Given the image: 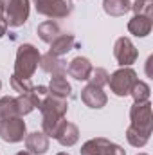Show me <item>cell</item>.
Wrapping results in <instances>:
<instances>
[{"mask_svg": "<svg viewBox=\"0 0 153 155\" xmlns=\"http://www.w3.org/2000/svg\"><path fill=\"white\" fill-rule=\"evenodd\" d=\"M130 119H132V124L126 130V139L132 146L142 148L151 135V103L150 101L133 103L130 108Z\"/></svg>", "mask_w": 153, "mask_h": 155, "instance_id": "6da1fadb", "label": "cell"}, {"mask_svg": "<svg viewBox=\"0 0 153 155\" xmlns=\"http://www.w3.org/2000/svg\"><path fill=\"white\" fill-rule=\"evenodd\" d=\"M67 108H69L67 99L52 96V94H49L41 101V105H40V110H41V128H43V134L47 137H56V134L60 132V128L65 123Z\"/></svg>", "mask_w": 153, "mask_h": 155, "instance_id": "7a4b0ae2", "label": "cell"}, {"mask_svg": "<svg viewBox=\"0 0 153 155\" xmlns=\"http://www.w3.org/2000/svg\"><path fill=\"white\" fill-rule=\"evenodd\" d=\"M40 56L41 54L34 45L31 43L20 45L16 51V60H15V76L22 79H31L40 63Z\"/></svg>", "mask_w": 153, "mask_h": 155, "instance_id": "3957f363", "label": "cell"}, {"mask_svg": "<svg viewBox=\"0 0 153 155\" xmlns=\"http://www.w3.org/2000/svg\"><path fill=\"white\" fill-rule=\"evenodd\" d=\"M7 27H20L29 18V0H0Z\"/></svg>", "mask_w": 153, "mask_h": 155, "instance_id": "277c9868", "label": "cell"}, {"mask_svg": "<svg viewBox=\"0 0 153 155\" xmlns=\"http://www.w3.org/2000/svg\"><path fill=\"white\" fill-rule=\"evenodd\" d=\"M137 83V72L130 67H122L119 71H115L112 76H108V85L110 90L119 97H126L130 96L133 85Z\"/></svg>", "mask_w": 153, "mask_h": 155, "instance_id": "5b68a950", "label": "cell"}, {"mask_svg": "<svg viewBox=\"0 0 153 155\" xmlns=\"http://www.w3.org/2000/svg\"><path fill=\"white\" fill-rule=\"evenodd\" d=\"M38 15L49 18H67L72 13L70 0H33Z\"/></svg>", "mask_w": 153, "mask_h": 155, "instance_id": "8992f818", "label": "cell"}, {"mask_svg": "<svg viewBox=\"0 0 153 155\" xmlns=\"http://www.w3.org/2000/svg\"><path fill=\"white\" fill-rule=\"evenodd\" d=\"M25 137V123L20 116L0 121V139L5 143H20Z\"/></svg>", "mask_w": 153, "mask_h": 155, "instance_id": "52a82bcc", "label": "cell"}, {"mask_svg": "<svg viewBox=\"0 0 153 155\" xmlns=\"http://www.w3.org/2000/svg\"><path fill=\"white\" fill-rule=\"evenodd\" d=\"M79 152L81 155H126V152L119 144H115L105 137H96V139L86 141Z\"/></svg>", "mask_w": 153, "mask_h": 155, "instance_id": "ba28073f", "label": "cell"}, {"mask_svg": "<svg viewBox=\"0 0 153 155\" xmlns=\"http://www.w3.org/2000/svg\"><path fill=\"white\" fill-rule=\"evenodd\" d=\"M114 56H115V60H117V63H119L121 67H130L132 63L137 61V58H139V51L135 49V45L132 43V40L130 38L121 36V38L115 40Z\"/></svg>", "mask_w": 153, "mask_h": 155, "instance_id": "9c48e42d", "label": "cell"}, {"mask_svg": "<svg viewBox=\"0 0 153 155\" xmlns=\"http://www.w3.org/2000/svg\"><path fill=\"white\" fill-rule=\"evenodd\" d=\"M81 101H83L88 108H103V107L108 103V97H106V94L103 92V88H99V87L88 83V85L81 90Z\"/></svg>", "mask_w": 153, "mask_h": 155, "instance_id": "30bf717a", "label": "cell"}, {"mask_svg": "<svg viewBox=\"0 0 153 155\" xmlns=\"http://www.w3.org/2000/svg\"><path fill=\"white\" fill-rule=\"evenodd\" d=\"M92 63H90V60H86V58H83V56H77L74 58L70 63H69V67H67V72L70 74V76L77 79V81H86L90 74H92Z\"/></svg>", "mask_w": 153, "mask_h": 155, "instance_id": "8fae6325", "label": "cell"}, {"mask_svg": "<svg viewBox=\"0 0 153 155\" xmlns=\"http://www.w3.org/2000/svg\"><path fill=\"white\" fill-rule=\"evenodd\" d=\"M25 148L33 155L45 153L49 150V137L43 132H33L25 137Z\"/></svg>", "mask_w": 153, "mask_h": 155, "instance_id": "7c38bea8", "label": "cell"}, {"mask_svg": "<svg viewBox=\"0 0 153 155\" xmlns=\"http://www.w3.org/2000/svg\"><path fill=\"white\" fill-rule=\"evenodd\" d=\"M61 146H67V148H70V146H74L77 143V139H79V128H77L74 123H63V126L60 128V132L56 134V137H54Z\"/></svg>", "mask_w": 153, "mask_h": 155, "instance_id": "4fadbf2b", "label": "cell"}, {"mask_svg": "<svg viewBox=\"0 0 153 155\" xmlns=\"http://www.w3.org/2000/svg\"><path fill=\"white\" fill-rule=\"evenodd\" d=\"M40 67H41V71H43V72L52 74V76H56V74H63V72L67 71L65 61H63V60H60L58 56L50 54V52H47V54L40 56Z\"/></svg>", "mask_w": 153, "mask_h": 155, "instance_id": "5bb4252c", "label": "cell"}, {"mask_svg": "<svg viewBox=\"0 0 153 155\" xmlns=\"http://www.w3.org/2000/svg\"><path fill=\"white\" fill-rule=\"evenodd\" d=\"M128 31L137 36V38H144L151 33V18H146V16H141V15H135L130 22H128Z\"/></svg>", "mask_w": 153, "mask_h": 155, "instance_id": "9a60e30c", "label": "cell"}, {"mask_svg": "<svg viewBox=\"0 0 153 155\" xmlns=\"http://www.w3.org/2000/svg\"><path fill=\"white\" fill-rule=\"evenodd\" d=\"M74 45H76V38L72 35H60L50 43V51L49 52L60 58V56H65L67 52H70L74 49Z\"/></svg>", "mask_w": 153, "mask_h": 155, "instance_id": "2e32d148", "label": "cell"}, {"mask_svg": "<svg viewBox=\"0 0 153 155\" xmlns=\"http://www.w3.org/2000/svg\"><path fill=\"white\" fill-rule=\"evenodd\" d=\"M72 92V87L70 83L67 81V78L63 74H56V76L50 78V85H49V94L52 96H58V97H63L67 99Z\"/></svg>", "mask_w": 153, "mask_h": 155, "instance_id": "e0dca14e", "label": "cell"}, {"mask_svg": "<svg viewBox=\"0 0 153 155\" xmlns=\"http://www.w3.org/2000/svg\"><path fill=\"white\" fill-rule=\"evenodd\" d=\"M103 9L110 16H124L128 11H132L130 0H103Z\"/></svg>", "mask_w": 153, "mask_h": 155, "instance_id": "ac0fdd59", "label": "cell"}, {"mask_svg": "<svg viewBox=\"0 0 153 155\" xmlns=\"http://www.w3.org/2000/svg\"><path fill=\"white\" fill-rule=\"evenodd\" d=\"M36 31H38V36L43 40L45 43H52L54 40L61 35V29H60V25H58L56 22H52V20H47V22L40 24Z\"/></svg>", "mask_w": 153, "mask_h": 155, "instance_id": "d6986e66", "label": "cell"}, {"mask_svg": "<svg viewBox=\"0 0 153 155\" xmlns=\"http://www.w3.org/2000/svg\"><path fill=\"white\" fill-rule=\"evenodd\" d=\"M20 116L18 114V103H16V97H11V96H5L0 99V121L2 119H7V117H15Z\"/></svg>", "mask_w": 153, "mask_h": 155, "instance_id": "ffe728a7", "label": "cell"}, {"mask_svg": "<svg viewBox=\"0 0 153 155\" xmlns=\"http://www.w3.org/2000/svg\"><path fill=\"white\" fill-rule=\"evenodd\" d=\"M130 96L133 97V101H135V103L150 101V85H148V83H144V81H139V79H137V83L133 85V88H132Z\"/></svg>", "mask_w": 153, "mask_h": 155, "instance_id": "44dd1931", "label": "cell"}, {"mask_svg": "<svg viewBox=\"0 0 153 155\" xmlns=\"http://www.w3.org/2000/svg\"><path fill=\"white\" fill-rule=\"evenodd\" d=\"M132 11L135 15L146 16V18H153V0H135L132 4Z\"/></svg>", "mask_w": 153, "mask_h": 155, "instance_id": "7402d4cb", "label": "cell"}, {"mask_svg": "<svg viewBox=\"0 0 153 155\" xmlns=\"http://www.w3.org/2000/svg\"><path fill=\"white\" fill-rule=\"evenodd\" d=\"M11 87L15 88V92H18V94H27V92H31L33 90V83H31V79H22V78H16L15 74L11 76Z\"/></svg>", "mask_w": 153, "mask_h": 155, "instance_id": "603a6c76", "label": "cell"}, {"mask_svg": "<svg viewBox=\"0 0 153 155\" xmlns=\"http://www.w3.org/2000/svg\"><path fill=\"white\" fill-rule=\"evenodd\" d=\"M88 81H90V85L103 88L105 85H108V72L105 69H92V74L88 78Z\"/></svg>", "mask_w": 153, "mask_h": 155, "instance_id": "cb8c5ba5", "label": "cell"}, {"mask_svg": "<svg viewBox=\"0 0 153 155\" xmlns=\"http://www.w3.org/2000/svg\"><path fill=\"white\" fill-rule=\"evenodd\" d=\"M5 31H7V24H5V20H0V38L5 35Z\"/></svg>", "mask_w": 153, "mask_h": 155, "instance_id": "d4e9b609", "label": "cell"}, {"mask_svg": "<svg viewBox=\"0 0 153 155\" xmlns=\"http://www.w3.org/2000/svg\"><path fill=\"white\" fill-rule=\"evenodd\" d=\"M16 155H33V153H29V152H18Z\"/></svg>", "mask_w": 153, "mask_h": 155, "instance_id": "484cf974", "label": "cell"}, {"mask_svg": "<svg viewBox=\"0 0 153 155\" xmlns=\"http://www.w3.org/2000/svg\"><path fill=\"white\" fill-rule=\"evenodd\" d=\"M0 20H4V11H2V5H0Z\"/></svg>", "mask_w": 153, "mask_h": 155, "instance_id": "4316f807", "label": "cell"}, {"mask_svg": "<svg viewBox=\"0 0 153 155\" xmlns=\"http://www.w3.org/2000/svg\"><path fill=\"white\" fill-rule=\"evenodd\" d=\"M58 155H69V153L67 152H61V153H58Z\"/></svg>", "mask_w": 153, "mask_h": 155, "instance_id": "83f0119b", "label": "cell"}, {"mask_svg": "<svg viewBox=\"0 0 153 155\" xmlns=\"http://www.w3.org/2000/svg\"><path fill=\"white\" fill-rule=\"evenodd\" d=\"M139 155H148V153H139Z\"/></svg>", "mask_w": 153, "mask_h": 155, "instance_id": "f1b7e54d", "label": "cell"}, {"mask_svg": "<svg viewBox=\"0 0 153 155\" xmlns=\"http://www.w3.org/2000/svg\"><path fill=\"white\" fill-rule=\"evenodd\" d=\"M0 88H2V81H0Z\"/></svg>", "mask_w": 153, "mask_h": 155, "instance_id": "f546056e", "label": "cell"}]
</instances>
